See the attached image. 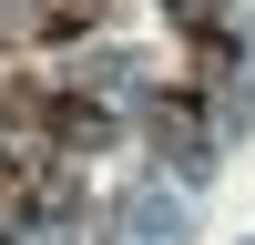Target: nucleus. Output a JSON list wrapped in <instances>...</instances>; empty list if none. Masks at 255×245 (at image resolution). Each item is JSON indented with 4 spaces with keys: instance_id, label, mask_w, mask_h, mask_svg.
<instances>
[{
    "instance_id": "nucleus-1",
    "label": "nucleus",
    "mask_w": 255,
    "mask_h": 245,
    "mask_svg": "<svg viewBox=\"0 0 255 245\" xmlns=\"http://www.w3.org/2000/svg\"><path fill=\"white\" fill-rule=\"evenodd\" d=\"M102 10H113V0H31V10H20V31H31V41H82Z\"/></svg>"
},
{
    "instance_id": "nucleus-2",
    "label": "nucleus",
    "mask_w": 255,
    "mask_h": 245,
    "mask_svg": "<svg viewBox=\"0 0 255 245\" xmlns=\"http://www.w3.org/2000/svg\"><path fill=\"white\" fill-rule=\"evenodd\" d=\"M0 41H10V10H0Z\"/></svg>"
}]
</instances>
